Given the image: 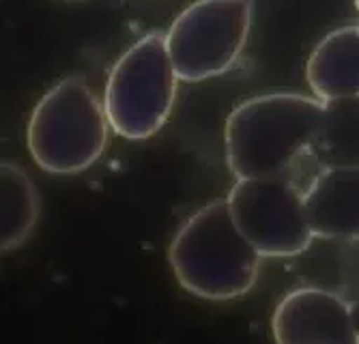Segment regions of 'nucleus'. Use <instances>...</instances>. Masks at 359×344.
<instances>
[{
	"label": "nucleus",
	"instance_id": "10",
	"mask_svg": "<svg viewBox=\"0 0 359 344\" xmlns=\"http://www.w3.org/2000/svg\"><path fill=\"white\" fill-rule=\"evenodd\" d=\"M310 160L318 168H359V95L325 102Z\"/></svg>",
	"mask_w": 359,
	"mask_h": 344
},
{
	"label": "nucleus",
	"instance_id": "12",
	"mask_svg": "<svg viewBox=\"0 0 359 344\" xmlns=\"http://www.w3.org/2000/svg\"><path fill=\"white\" fill-rule=\"evenodd\" d=\"M353 312H355V321H357V327H359V295H357V299L353 301Z\"/></svg>",
	"mask_w": 359,
	"mask_h": 344
},
{
	"label": "nucleus",
	"instance_id": "4",
	"mask_svg": "<svg viewBox=\"0 0 359 344\" xmlns=\"http://www.w3.org/2000/svg\"><path fill=\"white\" fill-rule=\"evenodd\" d=\"M179 76L168 52L166 35L153 30L129 46L112 65L104 108L110 128L127 140H147L166 125Z\"/></svg>",
	"mask_w": 359,
	"mask_h": 344
},
{
	"label": "nucleus",
	"instance_id": "1",
	"mask_svg": "<svg viewBox=\"0 0 359 344\" xmlns=\"http://www.w3.org/2000/svg\"><path fill=\"white\" fill-rule=\"evenodd\" d=\"M325 102L302 92H267L239 104L226 118V164L237 179H290L310 158Z\"/></svg>",
	"mask_w": 359,
	"mask_h": 344
},
{
	"label": "nucleus",
	"instance_id": "11",
	"mask_svg": "<svg viewBox=\"0 0 359 344\" xmlns=\"http://www.w3.org/2000/svg\"><path fill=\"white\" fill-rule=\"evenodd\" d=\"M41 213L39 192L28 172L15 162L0 164V247L18 249L35 231Z\"/></svg>",
	"mask_w": 359,
	"mask_h": 344
},
{
	"label": "nucleus",
	"instance_id": "9",
	"mask_svg": "<svg viewBox=\"0 0 359 344\" xmlns=\"http://www.w3.org/2000/svg\"><path fill=\"white\" fill-rule=\"evenodd\" d=\"M306 80L323 102L359 95V24L336 28L314 46Z\"/></svg>",
	"mask_w": 359,
	"mask_h": 344
},
{
	"label": "nucleus",
	"instance_id": "8",
	"mask_svg": "<svg viewBox=\"0 0 359 344\" xmlns=\"http://www.w3.org/2000/svg\"><path fill=\"white\" fill-rule=\"evenodd\" d=\"M304 202L316 239L359 241V168H318Z\"/></svg>",
	"mask_w": 359,
	"mask_h": 344
},
{
	"label": "nucleus",
	"instance_id": "3",
	"mask_svg": "<svg viewBox=\"0 0 359 344\" xmlns=\"http://www.w3.org/2000/svg\"><path fill=\"white\" fill-rule=\"evenodd\" d=\"M110 123L104 102L82 78L56 82L32 108L26 144L32 162L50 174H78L102 158Z\"/></svg>",
	"mask_w": 359,
	"mask_h": 344
},
{
	"label": "nucleus",
	"instance_id": "6",
	"mask_svg": "<svg viewBox=\"0 0 359 344\" xmlns=\"http://www.w3.org/2000/svg\"><path fill=\"white\" fill-rule=\"evenodd\" d=\"M233 220L263 259L299 256L316 239L292 179H237L226 196Z\"/></svg>",
	"mask_w": 359,
	"mask_h": 344
},
{
	"label": "nucleus",
	"instance_id": "7",
	"mask_svg": "<svg viewBox=\"0 0 359 344\" xmlns=\"http://www.w3.org/2000/svg\"><path fill=\"white\" fill-rule=\"evenodd\" d=\"M271 336L276 344H359L353 303L318 287H299L280 297Z\"/></svg>",
	"mask_w": 359,
	"mask_h": 344
},
{
	"label": "nucleus",
	"instance_id": "5",
	"mask_svg": "<svg viewBox=\"0 0 359 344\" xmlns=\"http://www.w3.org/2000/svg\"><path fill=\"white\" fill-rule=\"evenodd\" d=\"M256 0H196L170 24L166 41L181 82H205L235 67L254 22Z\"/></svg>",
	"mask_w": 359,
	"mask_h": 344
},
{
	"label": "nucleus",
	"instance_id": "2",
	"mask_svg": "<svg viewBox=\"0 0 359 344\" xmlns=\"http://www.w3.org/2000/svg\"><path fill=\"white\" fill-rule=\"evenodd\" d=\"M263 256L243 237L224 200H211L181 224L168 247L175 280L189 295L231 301L248 295Z\"/></svg>",
	"mask_w": 359,
	"mask_h": 344
}]
</instances>
